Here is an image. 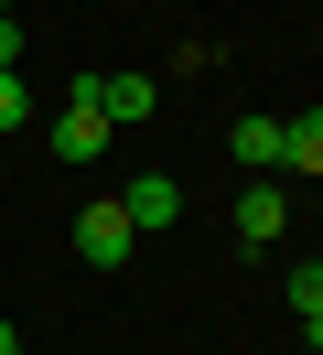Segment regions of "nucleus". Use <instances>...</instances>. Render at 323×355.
Returning a JSON list of instances; mask_svg holds the SVG:
<instances>
[{
  "label": "nucleus",
  "mask_w": 323,
  "mask_h": 355,
  "mask_svg": "<svg viewBox=\"0 0 323 355\" xmlns=\"http://www.w3.org/2000/svg\"><path fill=\"white\" fill-rule=\"evenodd\" d=\"M226 162H237V173H280V119H270V108H248V119L226 130Z\"/></svg>",
  "instance_id": "423d86ee"
},
{
  "label": "nucleus",
  "mask_w": 323,
  "mask_h": 355,
  "mask_svg": "<svg viewBox=\"0 0 323 355\" xmlns=\"http://www.w3.org/2000/svg\"><path fill=\"white\" fill-rule=\"evenodd\" d=\"M0 11H22V0H0Z\"/></svg>",
  "instance_id": "f8f14e48"
},
{
  "label": "nucleus",
  "mask_w": 323,
  "mask_h": 355,
  "mask_svg": "<svg viewBox=\"0 0 323 355\" xmlns=\"http://www.w3.org/2000/svg\"><path fill=\"white\" fill-rule=\"evenodd\" d=\"M0 65H22V22H11V11H0Z\"/></svg>",
  "instance_id": "9d476101"
},
{
  "label": "nucleus",
  "mask_w": 323,
  "mask_h": 355,
  "mask_svg": "<svg viewBox=\"0 0 323 355\" xmlns=\"http://www.w3.org/2000/svg\"><path fill=\"white\" fill-rule=\"evenodd\" d=\"M43 140H54V162H108V119H97V108H86V97H76V87H65V108H54V119H43Z\"/></svg>",
  "instance_id": "7ed1b4c3"
},
{
  "label": "nucleus",
  "mask_w": 323,
  "mask_h": 355,
  "mask_svg": "<svg viewBox=\"0 0 323 355\" xmlns=\"http://www.w3.org/2000/svg\"><path fill=\"white\" fill-rule=\"evenodd\" d=\"M129 248H140V226H129V205H119V194L76 216V259H97V269H129Z\"/></svg>",
  "instance_id": "f03ea898"
},
{
  "label": "nucleus",
  "mask_w": 323,
  "mask_h": 355,
  "mask_svg": "<svg viewBox=\"0 0 323 355\" xmlns=\"http://www.w3.org/2000/svg\"><path fill=\"white\" fill-rule=\"evenodd\" d=\"M22 130V65H0V140Z\"/></svg>",
  "instance_id": "1a4fd4ad"
},
{
  "label": "nucleus",
  "mask_w": 323,
  "mask_h": 355,
  "mask_svg": "<svg viewBox=\"0 0 323 355\" xmlns=\"http://www.w3.org/2000/svg\"><path fill=\"white\" fill-rule=\"evenodd\" d=\"M291 312H301V334L323 323V259H291Z\"/></svg>",
  "instance_id": "6e6552de"
},
{
  "label": "nucleus",
  "mask_w": 323,
  "mask_h": 355,
  "mask_svg": "<svg viewBox=\"0 0 323 355\" xmlns=\"http://www.w3.org/2000/svg\"><path fill=\"white\" fill-rule=\"evenodd\" d=\"M280 173H323V97L301 119H280Z\"/></svg>",
  "instance_id": "0eeeda50"
},
{
  "label": "nucleus",
  "mask_w": 323,
  "mask_h": 355,
  "mask_svg": "<svg viewBox=\"0 0 323 355\" xmlns=\"http://www.w3.org/2000/svg\"><path fill=\"white\" fill-rule=\"evenodd\" d=\"M76 97H86V108H97L108 119V130H129V119H151V108H162V87H151V76H76Z\"/></svg>",
  "instance_id": "f257e3e1"
},
{
  "label": "nucleus",
  "mask_w": 323,
  "mask_h": 355,
  "mask_svg": "<svg viewBox=\"0 0 323 355\" xmlns=\"http://www.w3.org/2000/svg\"><path fill=\"white\" fill-rule=\"evenodd\" d=\"M0 355H22V334H11V323H0Z\"/></svg>",
  "instance_id": "9b49d317"
},
{
  "label": "nucleus",
  "mask_w": 323,
  "mask_h": 355,
  "mask_svg": "<svg viewBox=\"0 0 323 355\" xmlns=\"http://www.w3.org/2000/svg\"><path fill=\"white\" fill-rule=\"evenodd\" d=\"M313 345H323V323H313Z\"/></svg>",
  "instance_id": "ddd939ff"
},
{
  "label": "nucleus",
  "mask_w": 323,
  "mask_h": 355,
  "mask_svg": "<svg viewBox=\"0 0 323 355\" xmlns=\"http://www.w3.org/2000/svg\"><path fill=\"white\" fill-rule=\"evenodd\" d=\"M119 205H129V226H140V237L183 226V183H172V173H129V183H119Z\"/></svg>",
  "instance_id": "20e7f679"
},
{
  "label": "nucleus",
  "mask_w": 323,
  "mask_h": 355,
  "mask_svg": "<svg viewBox=\"0 0 323 355\" xmlns=\"http://www.w3.org/2000/svg\"><path fill=\"white\" fill-rule=\"evenodd\" d=\"M280 226H291V194H280V183L258 173L248 194H237V237H248V248H280Z\"/></svg>",
  "instance_id": "39448f33"
}]
</instances>
